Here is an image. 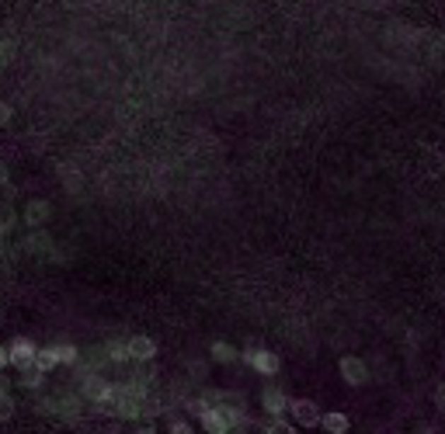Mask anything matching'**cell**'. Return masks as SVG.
Segmentation results:
<instances>
[{"mask_svg": "<svg viewBox=\"0 0 445 434\" xmlns=\"http://www.w3.org/2000/svg\"><path fill=\"white\" fill-rule=\"evenodd\" d=\"M241 361H247L258 375H265V379H275L279 372H282V358L275 355V351H268V348H261L258 341H247L241 351Z\"/></svg>", "mask_w": 445, "mask_h": 434, "instance_id": "obj_1", "label": "cell"}, {"mask_svg": "<svg viewBox=\"0 0 445 434\" xmlns=\"http://www.w3.org/2000/svg\"><path fill=\"white\" fill-rule=\"evenodd\" d=\"M289 421H292L296 428H320L324 414H320V406H317L313 399L299 396V399H289Z\"/></svg>", "mask_w": 445, "mask_h": 434, "instance_id": "obj_2", "label": "cell"}, {"mask_svg": "<svg viewBox=\"0 0 445 434\" xmlns=\"http://www.w3.org/2000/svg\"><path fill=\"white\" fill-rule=\"evenodd\" d=\"M261 410L268 414V421L289 417V396H285L275 382H265V389H261Z\"/></svg>", "mask_w": 445, "mask_h": 434, "instance_id": "obj_3", "label": "cell"}, {"mask_svg": "<svg viewBox=\"0 0 445 434\" xmlns=\"http://www.w3.org/2000/svg\"><path fill=\"white\" fill-rule=\"evenodd\" d=\"M7 351H11V365L21 372V368L35 365V358H39V344H35L32 337H14V341L7 344Z\"/></svg>", "mask_w": 445, "mask_h": 434, "instance_id": "obj_4", "label": "cell"}, {"mask_svg": "<svg viewBox=\"0 0 445 434\" xmlns=\"http://www.w3.org/2000/svg\"><path fill=\"white\" fill-rule=\"evenodd\" d=\"M337 372H341V379L348 382V386H365L369 382V365H365L362 358H355V355H345L341 361H337Z\"/></svg>", "mask_w": 445, "mask_h": 434, "instance_id": "obj_5", "label": "cell"}, {"mask_svg": "<svg viewBox=\"0 0 445 434\" xmlns=\"http://www.w3.org/2000/svg\"><path fill=\"white\" fill-rule=\"evenodd\" d=\"M81 396H83V403L94 406V403H101V399L112 396V382H108L105 375H98V372H94V375H83L81 379Z\"/></svg>", "mask_w": 445, "mask_h": 434, "instance_id": "obj_6", "label": "cell"}, {"mask_svg": "<svg viewBox=\"0 0 445 434\" xmlns=\"http://www.w3.org/2000/svg\"><path fill=\"white\" fill-rule=\"evenodd\" d=\"M154 358H157V341H154V337H146V334L129 337V361H136V365H150Z\"/></svg>", "mask_w": 445, "mask_h": 434, "instance_id": "obj_7", "label": "cell"}, {"mask_svg": "<svg viewBox=\"0 0 445 434\" xmlns=\"http://www.w3.org/2000/svg\"><path fill=\"white\" fill-rule=\"evenodd\" d=\"M49 216H52V205H49L45 198H32V201L25 205V223H28V226L49 223Z\"/></svg>", "mask_w": 445, "mask_h": 434, "instance_id": "obj_8", "label": "cell"}, {"mask_svg": "<svg viewBox=\"0 0 445 434\" xmlns=\"http://www.w3.org/2000/svg\"><path fill=\"white\" fill-rule=\"evenodd\" d=\"M21 389H28V393H39L42 386H45V372H42L39 365H28V368H21L18 372V379H14Z\"/></svg>", "mask_w": 445, "mask_h": 434, "instance_id": "obj_9", "label": "cell"}, {"mask_svg": "<svg viewBox=\"0 0 445 434\" xmlns=\"http://www.w3.org/2000/svg\"><path fill=\"white\" fill-rule=\"evenodd\" d=\"M320 428H324V434H348L352 431V421H348V414H341V410H327Z\"/></svg>", "mask_w": 445, "mask_h": 434, "instance_id": "obj_10", "label": "cell"}, {"mask_svg": "<svg viewBox=\"0 0 445 434\" xmlns=\"http://www.w3.org/2000/svg\"><path fill=\"white\" fill-rule=\"evenodd\" d=\"M209 358L219 361V365H233V361H241V351H237L230 341H212V344H209Z\"/></svg>", "mask_w": 445, "mask_h": 434, "instance_id": "obj_11", "label": "cell"}, {"mask_svg": "<svg viewBox=\"0 0 445 434\" xmlns=\"http://www.w3.org/2000/svg\"><path fill=\"white\" fill-rule=\"evenodd\" d=\"M52 348V355H56V365H77L81 361V348L77 344H49Z\"/></svg>", "mask_w": 445, "mask_h": 434, "instance_id": "obj_12", "label": "cell"}, {"mask_svg": "<svg viewBox=\"0 0 445 434\" xmlns=\"http://www.w3.org/2000/svg\"><path fill=\"white\" fill-rule=\"evenodd\" d=\"M105 355L112 365H122V361H129V341H108L105 344Z\"/></svg>", "mask_w": 445, "mask_h": 434, "instance_id": "obj_13", "label": "cell"}, {"mask_svg": "<svg viewBox=\"0 0 445 434\" xmlns=\"http://www.w3.org/2000/svg\"><path fill=\"white\" fill-rule=\"evenodd\" d=\"M14 226H18V212H14V205L0 201V237H7Z\"/></svg>", "mask_w": 445, "mask_h": 434, "instance_id": "obj_14", "label": "cell"}, {"mask_svg": "<svg viewBox=\"0 0 445 434\" xmlns=\"http://www.w3.org/2000/svg\"><path fill=\"white\" fill-rule=\"evenodd\" d=\"M265 434H296V424L289 417H275V421L265 424Z\"/></svg>", "mask_w": 445, "mask_h": 434, "instance_id": "obj_15", "label": "cell"}, {"mask_svg": "<svg viewBox=\"0 0 445 434\" xmlns=\"http://www.w3.org/2000/svg\"><path fill=\"white\" fill-rule=\"evenodd\" d=\"M167 431H171V434H195V428H192V424H188L185 417L171 414V417H167Z\"/></svg>", "mask_w": 445, "mask_h": 434, "instance_id": "obj_16", "label": "cell"}, {"mask_svg": "<svg viewBox=\"0 0 445 434\" xmlns=\"http://www.w3.org/2000/svg\"><path fill=\"white\" fill-rule=\"evenodd\" d=\"M35 365H39L42 372L49 375V372L56 368V355H52V348H39V358H35Z\"/></svg>", "mask_w": 445, "mask_h": 434, "instance_id": "obj_17", "label": "cell"}, {"mask_svg": "<svg viewBox=\"0 0 445 434\" xmlns=\"http://www.w3.org/2000/svg\"><path fill=\"white\" fill-rule=\"evenodd\" d=\"M14 417V396H0V424H7Z\"/></svg>", "mask_w": 445, "mask_h": 434, "instance_id": "obj_18", "label": "cell"}, {"mask_svg": "<svg viewBox=\"0 0 445 434\" xmlns=\"http://www.w3.org/2000/svg\"><path fill=\"white\" fill-rule=\"evenodd\" d=\"M14 59V39L0 35V63H11Z\"/></svg>", "mask_w": 445, "mask_h": 434, "instance_id": "obj_19", "label": "cell"}, {"mask_svg": "<svg viewBox=\"0 0 445 434\" xmlns=\"http://www.w3.org/2000/svg\"><path fill=\"white\" fill-rule=\"evenodd\" d=\"M11 122H14V108H11V101H0V129L11 125Z\"/></svg>", "mask_w": 445, "mask_h": 434, "instance_id": "obj_20", "label": "cell"}, {"mask_svg": "<svg viewBox=\"0 0 445 434\" xmlns=\"http://www.w3.org/2000/svg\"><path fill=\"white\" fill-rule=\"evenodd\" d=\"M435 406L445 414V382H439V386H435Z\"/></svg>", "mask_w": 445, "mask_h": 434, "instance_id": "obj_21", "label": "cell"}, {"mask_svg": "<svg viewBox=\"0 0 445 434\" xmlns=\"http://www.w3.org/2000/svg\"><path fill=\"white\" fill-rule=\"evenodd\" d=\"M11 365V351H7V344H0V372Z\"/></svg>", "mask_w": 445, "mask_h": 434, "instance_id": "obj_22", "label": "cell"}, {"mask_svg": "<svg viewBox=\"0 0 445 434\" xmlns=\"http://www.w3.org/2000/svg\"><path fill=\"white\" fill-rule=\"evenodd\" d=\"M11 184V174H7V163H0V188Z\"/></svg>", "mask_w": 445, "mask_h": 434, "instance_id": "obj_23", "label": "cell"}, {"mask_svg": "<svg viewBox=\"0 0 445 434\" xmlns=\"http://www.w3.org/2000/svg\"><path fill=\"white\" fill-rule=\"evenodd\" d=\"M132 434H157V428H154V424H143V428H136Z\"/></svg>", "mask_w": 445, "mask_h": 434, "instance_id": "obj_24", "label": "cell"}, {"mask_svg": "<svg viewBox=\"0 0 445 434\" xmlns=\"http://www.w3.org/2000/svg\"><path fill=\"white\" fill-rule=\"evenodd\" d=\"M223 434H241V431H223Z\"/></svg>", "mask_w": 445, "mask_h": 434, "instance_id": "obj_25", "label": "cell"}]
</instances>
